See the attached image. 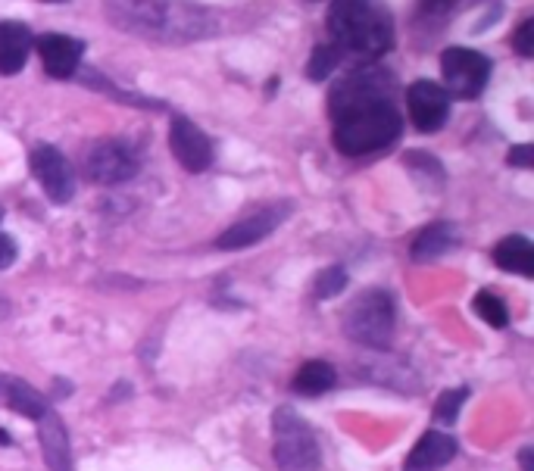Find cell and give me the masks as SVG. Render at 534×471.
Wrapping results in <instances>:
<instances>
[{"instance_id": "cell-1", "label": "cell", "mask_w": 534, "mask_h": 471, "mask_svg": "<svg viewBox=\"0 0 534 471\" xmlns=\"http://www.w3.org/2000/svg\"><path fill=\"white\" fill-rule=\"evenodd\" d=\"M332 141L344 156H372L388 150L400 132L403 119L391 97V75L372 63L353 69L332 88Z\"/></svg>"}, {"instance_id": "cell-2", "label": "cell", "mask_w": 534, "mask_h": 471, "mask_svg": "<svg viewBox=\"0 0 534 471\" xmlns=\"http://www.w3.org/2000/svg\"><path fill=\"white\" fill-rule=\"evenodd\" d=\"M325 25L341 57L375 63L394 47V19L378 0H332Z\"/></svg>"}, {"instance_id": "cell-3", "label": "cell", "mask_w": 534, "mask_h": 471, "mask_svg": "<svg viewBox=\"0 0 534 471\" xmlns=\"http://www.w3.org/2000/svg\"><path fill=\"white\" fill-rule=\"evenodd\" d=\"M272 456L282 471H316L322 462L313 428L294 409H275L272 415Z\"/></svg>"}, {"instance_id": "cell-4", "label": "cell", "mask_w": 534, "mask_h": 471, "mask_svg": "<svg viewBox=\"0 0 534 471\" xmlns=\"http://www.w3.org/2000/svg\"><path fill=\"white\" fill-rule=\"evenodd\" d=\"M344 331L350 340L372 350H385L394 334V300L385 291H366L360 294L344 319Z\"/></svg>"}, {"instance_id": "cell-5", "label": "cell", "mask_w": 534, "mask_h": 471, "mask_svg": "<svg viewBox=\"0 0 534 471\" xmlns=\"http://www.w3.org/2000/svg\"><path fill=\"white\" fill-rule=\"evenodd\" d=\"M441 75L447 94L460 100H475L491 82V60L472 47H447L441 54Z\"/></svg>"}, {"instance_id": "cell-6", "label": "cell", "mask_w": 534, "mask_h": 471, "mask_svg": "<svg viewBox=\"0 0 534 471\" xmlns=\"http://www.w3.org/2000/svg\"><path fill=\"white\" fill-rule=\"evenodd\" d=\"M141 169V156L129 141H100L88 150L85 156V175L94 185H122V181H132Z\"/></svg>"}, {"instance_id": "cell-7", "label": "cell", "mask_w": 534, "mask_h": 471, "mask_svg": "<svg viewBox=\"0 0 534 471\" xmlns=\"http://www.w3.org/2000/svg\"><path fill=\"white\" fill-rule=\"evenodd\" d=\"M291 216V203H269V206H257L253 213H247L241 222H235L232 228H225L219 238H216V247L219 250H244V247H253L260 244L263 238L282 225L285 219Z\"/></svg>"}, {"instance_id": "cell-8", "label": "cell", "mask_w": 534, "mask_h": 471, "mask_svg": "<svg viewBox=\"0 0 534 471\" xmlns=\"http://www.w3.org/2000/svg\"><path fill=\"white\" fill-rule=\"evenodd\" d=\"M406 110H410V119L419 132L435 135L450 119V94L444 91V85L419 78L406 91Z\"/></svg>"}, {"instance_id": "cell-9", "label": "cell", "mask_w": 534, "mask_h": 471, "mask_svg": "<svg viewBox=\"0 0 534 471\" xmlns=\"http://www.w3.org/2000/svg\"><path fill=\"white\" fill-rule=\"evenodd\" d=\"M29 169L35 175V181L41 185V191L54 200V203H69L72 194H75V175H72V166L66 156L50 147V144H41L29 153Z\"/></svg>"}, {"instance_id": "cell-10", "label": "cell", "mask_w": 534, "mask_h": 471, "mask_svg": "<svg viewBox=\"0 0 534 471\" xmlns=\"http://www.w3.org/2000/svg\"><path fill=\"white\" fill-rule=\"evenodd\" d=\"M169 147L172 156L182 163L188 172H207L216 160L213 141L200 132V128L188 119V116H172L169 125Z\"/></svg>"}, {"instance_id": "cell-11", "label": "cell", "mask_w": 534, "mask_h": 471, "mask_svg": "<svg viewBox=\"0 0 534 471\" xmlns=\"http://www.w3.org/2000/svg\"><path fill=\"white\" fill-rule=\"evenodd\" d=\"M35 47H38V57H41V66L50 78H72L82 66V57H85V41L72 38V35H63V32H47L41 38H35Z\"/></svg>"}, {"instance_id": "cell-12", "label": "cell", "mask_w": 534, "mask_h": 471, "mask_svg": "<svg viewBox=\"0 0 534 471\" xmlns=\"http://www.w3.org/2000/svg\"><path fill=\"white\" fill-rule=\"evenodd\" d=\"M35 35L25 22H0V75H16L29 63Z\"/></svg>"}, {"instance_id": "cell-13", "label": "cell", "mask_w": 534, "mask_h": 471, "mask_svg": "<svg viewBox=\"0 0 534 471\" xmlns=\"http://www.w3.org/2000/svg\"><path fill=\"white\" fill-rule=\"evenodd\" d=\"M456 456V440L444 431H428L406 456L403 471H441Z\"/></svg>"}, {"instance_id": "cell-14", "label": "cell", "mask_w": 534, "mask_h": 471, "mask_svg": "<svg viewBox=\"0 0 534 471\" xmlns=\"http://www.w3.org/2000/svg\"><path fill=\"white\" fill-rule=\"evenodd\" d=\"M41 425V450L44 462L50 471H72V447H69V434L66 425L60 422L57 412H44L38 418Z\"/></svg>"}, {"instance_id": "cell-15", "label": "cell", "mask_w": 534, "mask_h": 471, "mask_svg": "<svg viewBox=\"0 0 534 471\" xmlns=\"http://www.w3.org/2000/svg\"><path fill=\"white\" fill-rule=\"evenodd\" d=\"M0 403H7L13 412H19L25 418H35V422L44 412H50L47 400L38 394L29 381H22L16 375H7V372H0Z\"/></svg>"}, {"instance_id": "cell-16", "label": "cell", "mask_w": 534, "mask_h": 471, "mask_svg": "<svg viewBox=\"0 0 534 471\" xmlns=\"http://www.w3.org/2000/svg\"><path fill=\"white\" fill-rule=\"evenodd\" d=\"M460 241V228L453 222H435L419 231V238L413 241V259L416 263H431V259H441L450 253Z\"/></svg>"}, {"instance_id": "cell-17", "label": "cell", "mask_w": 534, "mask_h": 471, "mask_svg": "<svg viewBox=\"0 0 534 471\" xmlns=\"http://www.w3.org/2000/svg\"><path fill=\"white\" fill-rule=\"evenodd\" d=\"M494 263L503 272H513V275H534V244L525 238V234H510V238H503L494 247Z\"/></svg>"}, {"instance_id": "cell-18", "label": "cell", "mask_w": 534, "mask_h": 471, "mask_svg": "<svg viewBox=\"0 0 534 471\" xmlns=\"http://www.w3.org/2000/svg\"><path fill=\"white\" fill-rule=\"evenodd\" d=\"M335 369L328 362L322 359H310V362H303L297 375H294V390L300 397H322L325 390H332L335 387Z\"/></svg>"}, {"instance_id": "cell-19", "label": "cell", "mask_w": 534, "mask_h": 471, "mask_svg": "<svg viewBox=\"0 0 534 471\" xmlns=\"http://www.w3.org/2000/svg\"><path fill=\"white\" fill-rule=\"evenodd\" d=\"M338 63H341V50L335 44H319L310 54L307 78H310V82H325V78L338 69Z\"/></svg>"}, {"instance_id": "cell-20", "label": "cell", "mask_w": 534, "mask_h": 471, "mask_svg": "<svg viewBox=\"0 0 534 471\" xmlns=\"http://www.w3.org/2000/svg\"><path fill=\"white\" fill-rule=\"evenodd\" d=\"M475 312L481 319H485L491 328H506V322H510V309H506V303L500 297H494L491 291H481L475 294Z\"/></svg>"}, {"instance_id": "cell-21", "label": "cell", "mask_w": 534, "mask_h": 471, "mask_svg": "<svg viewBox=\"0 0 534 471\" xmlns=\"http://www.w3.org/2000/svg\"><path fill=\"white\" fill-rule=\"evenodd\" d=\"M466 403V390L463 387H453V390H444L435 403V418L441 425H453L456 418H460V409Z\"/></svg>"}, {"instance_id": "cell-22", "label": "cell", "mask_w": 534, "mask_h": 471, "mask_svg": "<svg viewBox=\"0 0 534 471\" xmlns=\"http://www.w3.org/2000/svg\"><path fill=\"white\" fill-rule=\"evenodd\" d=\"M344 287H347V272H344L341 266H332V269L319 272L313 294H316L319 300H328V297H338Z\"/></svg>"}, {"instance_id": "cell-23", "label": "cell", "mask_w": 534, "mask_h": 471, "mask_svg": "<svg viewBox=\"0 0 534 471\" xmlns=\"http://www.w3.org/2000/svg\"><path fill=\"white\" fill-rule=\"evenodd\" d=\"M456 4H460V0H419V22L441 25V22L450 19Z\"/></svg>"}, {"instance_id": "cell-24", "label": "cell", "mask_w": 534, "mask_h": 471, "mask_svg": "<svg viewBox=\"0 0 534 471\" xmlns=\"http://www.w3.org/2000/svg\"><path fill=\"white\" fill-rule=\"evenodd\" d=\"M513 47H516V54L519 57H534V19H525L519 29H516V35H513Z\"/></svg>"}, {"instance_id": "cell-25", "label": "cell", "mask_w": 534, "mask_h": 471, "mask_svg": "<svg viewBox=\"0 0 534 471\" xmlns=\"http://www.w3.org/2000/svg\"><path fill=\"white\" fill-rule=\"evenodd\" d=\"M506 160H510V166H519V169H531V166H534V147H531V144L513 147V150H510V156H506Z\"/></svg>"}, {"instance_id": "cell-26", "label": "cell", "mask_w": 534, "mask_h": 471, "mask_svg": "<svg viewBox=\"0 0 534 471\" xmlns=\"http://www.w3.org/2000/svg\"><path fill=\"white\" fill-rule=\"evenodd\" d=\"M16 241L10 238V234L0 231V269H10L16 263Z\"/></svg>"}, {"instance_id": "cell-27", "label": "cell", "mask_w": 534, "mask_h": 471, "mask_svg": "<svg viewBox=\"0 0 534 471\" xmlns=\"http://www.w3.org/2000/svg\"><path fill=\"white\" fill-rule=\"evenodd\" d=\"M522 471H531V447L522 450Z\"/></svg>"}, {"instance_id": "cell-28", "label": "cell", "mask_w": 534, "mask_h": 471, "mask_svg": "<svg viewBox=\"0 0 534 471\" xmlns=\"http://www.w3.org/2000/svg\"><path fill=\"white\" fill-rule=\"evenodd\" d=\"M0 443H10V440H7V437H4V431H0Z\"/></svg>"}, {"instance_id": "cell-29", "label": "cell", "mask_w": 534, "mask_h": 471, "mask_svg": "<svg viewBox=\"0 0 534 471\" xmlns=\"http://www.w3.org/2000/svg\"><path fill=\"white\" fill-rule=\"evenodd\" d=\"M0 219H4V209H0Z\"/></svg>"}, {"instance_id": "cell-30", "label": "cell", "mask_w": 534, "mask_h": 471, "mask_svg": "<svg viewBox=\"0 0 534 471\" xmlns=\"http://www.w3.org/2000/svg\"><path fill=\"white\" fill-rule=\"evenodd\" d=\"M54 4H63V0H54Z\"/></svg>"}, {"instance_id": "cell-31", "label": "cell", "mask_w": 534, "mask_h": 471, "mask_svg": "<svg viewBox=\"0 0 534 471\" xmlns=\"http://www.w3.org/2000/svg\"><path fill=\"white\" fill-rule=\"evenodd\" d=\"M313 4H316V0H313Z\"/></svg>"}]
</instances>
